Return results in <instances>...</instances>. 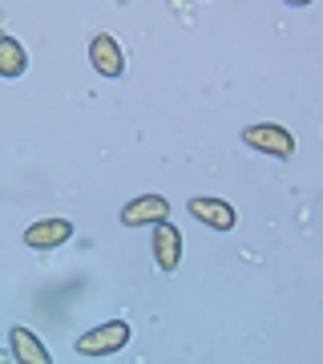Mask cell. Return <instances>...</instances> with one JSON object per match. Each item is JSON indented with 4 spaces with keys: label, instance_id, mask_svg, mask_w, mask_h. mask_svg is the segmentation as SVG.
Returning <instances> with one entry per match:
<instances>
[{
    "label": "cell",
    "instance_id": "cell-1",
    "mask_svg": "<svg viewBox=\"0 0 323 364\" xmlns=\"http://www.w3.org/2000/svg\"><path fill=\"white\" fill-rule=\"evenodd\" d=\"M129 344V324L126 320H105V324L89 328L77 336V352L81 356H114Z\"/></svg>",
    "mask_w": 323,
    "mask_h": 364
},
{
    "label": "cell",
    "instance_id": "cell-2",
    "mask_svg": "<svg viewBox=\"0 0 323 364\" xmlns=\"http://www.w3.org/2000/svg\"><path fill=\"white\" fill-rule=\"evenodd\" d=\"M243 146L258 150V154H271V158H291L295 154V138L291 130H283L279 122H255L243 130Z\"/></svg>",
    "mask_w": 323,
    "mask_h": 364
},
{
    "label": "cell",
    "instance_id": "cell-3",
    "mask_svg": "<svg viewBox=\"0 0 323 364\" xmlns=\"http://www.w3.org/2000/svg\"><path fill=\"white\" fill-rule=\"evenodd\" d=\"M186 210H190V215L202 223V227H210V231H234V223H239L234 207L226 203V198H219V195H198V198H190V203H186Z\"/></svg>",
    "mask_w": 323,
    "mask_h": 364
},
{
    "label": "cell",
    "instance_id": "cell-4",
    "mask_svg": "<svg viewBox=\"0 0 323 364\" xmlns=\"http://www.w3.org/2000/svg\"><path fill=\"white\" fill-rule=\"evenodd\" d=\"M170 219V198L166 195H138L133 203L121 207V227H154Z\"/></svg>",
    "mask_w": 323,
    "mask_h": 364
},
{
    "label": "cell",
    "instance_id": "cell-5",
    "mask_svg": "<svg viewBox=\"0 0 323 364\" xmlns=\"http://www.w3.org/2000/svg\"><path fill=\"white\" fill-rule=\"evenodd\" d=\"M154 263H158V272H178V263H182V235L178 227L170 219L154 223Z\"/></svg>",
    "mask_w": 323,
    "mask_h": 364
},
{
    "label": "cell",
    "instance_id": "cell-6",
    "mask_svg": "<svg viewBox=\"0 0 323 364\" xmlns=\"http://www.w3.org/2000/svg\"><path fill=\"white\" fill-rule=\"evenodd\" d=\"M73 223L69 219H40V223H33L25 231V247H33V251H53V247H61V243H69L73 239Z\"/></svg>",
    "mask_w": 323,
    "mask_h": 364
},
{
    "label": "cell",
    "instance_id": "cell-7",
    "mask_svg": "<svg viewBox=\"0 0 323 364\" xmlns=\"http://www.w3.org/2000/svg\"><path fill=\"white\" fill-rule=\"evenodd\" d=\"M89 65L102 73V77H121L126 73V57H121V45H117L109 33H97L89 41Z\"/></svg>",
    "mask_w": 323,
    "mask_h": 364
},
{
    "label": "cell",
    "instance_id": "cell-8",
    "mask_svg": "<svg viewBox=\"0 0 323 364\" xmlns=\"http://www.w3.org/2000/svg\"><path fill=\"white\" fill-rule=\"evenodd\" d=\"M9 344H13V356L21 364H53L49 348H45V344H40V340L33 336L25 324H16L13 332H9Z\"/></svg>",
    "mask_w": 323,
    "mask_h": 364
},
{
    "label": "cell",
    "instance_id": "cell-9",
    "mask_svg": "<svg viewBox=\"0 0 323 364\" xmlns=\"http://www.w3.org/2000/svg\"><path fill=\"white\" fill-rule=\"evenodd\" d=\"M25 69H28L25 45L13 37H0V77H21Z\"/></svg>",
    "mask_w": 323,
    "mask_h": 364
},
{
    "label": "cell",
    "instance_id": "cell-10",
    "mask_svg": "<svg viewBox=\"0 0 323 364\" xmlns=\"http://www.w3.org/2000/svg\"><path fill=\"white\" fill-rule=\"evenodd\" d=\"M283 4H291V9H303V4H311V0H283Z\"/></svg>",
    "mask_w": 323,
    "mask_h": 364
}]
</instances>
